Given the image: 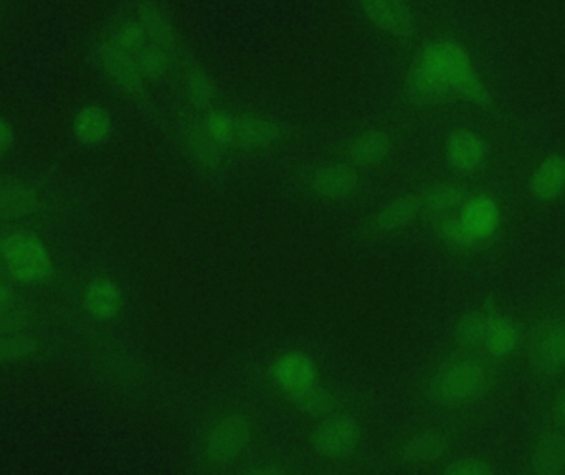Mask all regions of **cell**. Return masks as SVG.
<instances>
[{"mask_svg":"<svg viewBox=\"0 0 565 475\" xmlns=\"http://www.w3.org/2000/svg\"><path fill=\"white\" fill-rule=\"evenodd\" d=\"M493 381V368L480 358H450L430 380V395L440 405H468L488 393Z\"/></svg>","mask_w":565,"mask_h":475,"instance_id":"obj_1","label":"cell"},{"mask_svg":"<svg viewBox=\"0 0 565 475\" xmlns=\"http://www.w3.org/2000/svg\"><path fill=\"white\" fill-rule=\"evenodd\" d=\"M202 127L219 146L250 151L275 146L285 136V129L275 121L248 114L212 113L204 119Z\"/></svg>","mask_w":565,"mask_h":475,"instance_id":"obj_2","label":"cell"},{"mask_svg":"<svg viewBox=\"0 0 565 475\" xmlns=\"http://www.w3.org/2000/svg\"><path fill=\"white\" fill-rule=\"evenodd\" d=\"M252 441V424L243 414L217 419L204 439V459L214 467L227 466L247 451Z\"/></svg>","mask_w":565,"mask_h":475,"instance_id":"obj_3","label":"cell"},{"mask_svg":"<svg viewBox=\"0 0 565 475\" xmlns=\"http://www.w3.org/2000/svg\"><path fill=\"white\" fill-rule=\"evenodd\" d=\"M7 269L22 283H43L52 274V259L37 236L14 233L4 240Z\"/></svg>","mask_w":565,"mask_h":475,"instance_id":"obj_4","label":"cell"},{"mask_svg":"<svg viewBox=\"0 0 565 475\" xmlns=\"http://www.w3.org/2000/svg\"><path fill=\"white\" fill-rule=\"evenodd\" d=\"M529 360L542 377H556L565 370V320H542L529 340Z\"/></svg>","mask_w":565,"mask_h":475,"instance_id":"obj_5","label":"cell"},{"mask_svg":"<svg viewBox=\"0 0 565 475\" xmlns=\"http://www.w3.org/2000/svg\"><path fill=\"white\" fill-rule=\"evenodd\" d=\"M98 62L101 70L116 88L129 96H139L144 91V78L139 71L136 58L124 52L113 38H108L98 47Z\"/></svg>","mask_w":565,"mask_h":475,"instance_id":"obj_6","label":"cell"},{"mask_svg":"<svg viewBox=\"0 0 565 475\" xmlns=\"http://www.w3.org/2000/svg\"><path fill=\"white\" fill-rule=\"evenodd\" d=\"M359 426L344 414H334L324 419L314 433V447L326 459H346L359 444Z\"/></svg>","mask_w":565,"mask_h":475,"instance_id":"obj_7","label":"cell"},{"mask_svg":"<svg viewBox=\"0 0 565 475\" xmlns=\"http://www.w3.org/2000/svg\"><path fill=\"white\" fill-rule=\"evenodd\" d=\"M357 2L367 19L382 32L404 40L414 35V15L400 0H357Z\"/></svg>","mask_w":565,"mask_h":475,"instance_id":"obj_8","label":"cell"},{"mask_svg":"<svg viewBox=\"0 0 565 475\" xmlns=\"http://www.w3.org/2000/svg\"><path fill=\"white\" fill-rule=\"evenodd\" d=\"M405 91L410 101L418 106L447 103L456 98L452 83L420 62L409 71Z\"/></svg>","mask_w":565,"mask_h":475,"instance_id":"obj_9","label":"cell"},{"mask_svg":"<svg viewBox=\"0 0 565 475\" xmlns=\"http://www.w3.org/2000/svg\"><path fill=\"white\" fill-rule=\"evenodd\" d=\"M417 62L450 81L453 90H455L456 81L460 80L461 76L466 75L468 71H471L470 58L463 48L458 47L453 42H437L428 45Z\"/></svg>","mask_w":565,"mask_h":475,"instance_id":"obj_10","label":"cell"},{"mask_svg":"<svg viewBox=\"0 0 565 475\" xmlns=\"http://www.w3.org/2000/svg\"><path fill=\"white\" fill-rule=\"evenodd\" d=\"M311 187H313L314 192L318 193L319 197H349L359 187V174L351 165H324L314 172Z\"/></svg>","mask_w":565,"mask_h":475,"instance_id":"obj_11","label":"cell"},{"mask_svg":"<svg viewBox=\"0 0 565 475\" xmlns=\"http://www.w3.org/2000/svg\"><path fill=\"white\" fill-rule=\"evenodd\" d=\"M447 157L458 172L471 174L485 162L486 147L476 134L460 129L448 137Z\"/></svg>","mask_w":565,"mask_h":475,"instance_id":"obj_12","label":"cell"},{"mask_svg":"<svg viewBox=\"0 0 565 475\" xmlns=\"http://www.w3.org/2000/svg\"><path fill=\"white\" fill-rule=\"evenodd\" d=\"M40 198L29 185L20 182H0V218L17 220L37 212Z\"/></svg>","mask_w":565,"mask_h":475,"instance_id":"obj_13","label":"cell"},{"mask_svg":"<svg viewBox=\"0 0 565 475\" xmlns=\"http://www.w3.org/2000/svg\"><path fill=\"white\" fill-rule=\"evenodd\" d=\"M565 190V157L549 156L531 177V192L541 202H552Z\"/></svg>","mask_w":565,"mask_h":475,"instance_id":"obj_14","label":"cell"},{"mask_svg":"<svg viewBox=\"0 0 565 475\" xmlns=\"http://www.w3.org/2000/svg\"><path fill=\"white\" fill-rule=\"evenodd\" d=\"M392 151V139L384 131L361 132L359 136L352 139L347 147V156L352 164L362 165V167H372L379 165L389 157Z\"/></svg>","mask_w":565,"mask_h":475,"instance_id":"obj_15","label":"cell"},{"mask_svg":"<svg viewBox=\"0 0 565 475\" xmlns=\"http://www.w3.org/2000/svg\"><path fill=\"white\" fill-rule=\"evenodd\" d=\"M83 302L88 312L98 319H113L123 307V296L110 279L100 278L88 284Z\"/></svg>","mask_w":565,"mask_h":475,"instance_id":"obj_16","label":"cell"},{"mask_svg":"<svg viewBox=\"0 0 565 475\" xmlns=\"http://www.w3.org/2000/svg\"><path fill=\"white\" fill-rule=\"evenodd\" d=\"M420 212H422V207H420L418 195H412V193L402 195L387 203L384 208H380L372 226L377 233H392V231L409 225Z\"/></svg>","mask_w":565,"mask_h":475,"instance_id":"obj_17","label":"cell"},{"mask_svg":"<svg viewBox=\"0 0 565 475\" xmlns=\"http://www.w3.org/2000/svg\"><path fill=\"white\" fill-rule=\"evenodd\" d=\"M275 378L283 390L291 395L314 385V368L308 358L298 353H291L280 358L275 365Z\"/></svg>","mask_w":565,"mask_h":475,"instance_id":"obj_18","label":"cell"},{"mask_svg":"<svg viewBox=\"0 0 565 475\" xmlns=\"http://www.w3.org/2000/svg\"><path fill=\"white\" fill-rule=\"evenodd\" d=\"M73 131L78 141L83 142L86 146H96L110 136V113L100 106H86L76 114Z\"/></svg>","mask_w":565,"mask_h":475,"instance_id":"obj_19","label":"cell"},{"mask_svg":"<svg viewBox=\"0 0 565 475\" xmlns=\"http://www.w3.org/2000/svg\"><path fill=\"white\" fill-rule=\"evenodd\" d=\"M521 342L518 325L509 317L491 314L485 349L496 358H508L516 352Z\"/></svg>","mask_w":565,"mask_h":475,"instance_id":"obj_20","label":"cell"},{"mask_svg":"<svg viewBox=\"0 0 565 475\" xmlns=\"http://www.w3.org/2000/svg\"><path fill=\"white\" fill-rule=\"evenodd\" d=\"M534 472L541 475H554L565 469V434L554 431L537 443L532 456Z\"/></svg>","mask_w":565,"mask_h":475,"instance_id":"obj_21","label":"cell"},{"mask_svg":"<svg viewBox=\"0 0 565 475\" xmlns=\"http://www.w3.org/2000/svg\"><path fill=\"white\" fill-rule=\"evenodd\" d=\"M448 451V439L440 431L418 434L402 447V459L409 464H428L442 459Z\"/></svg>","mask_w":565,"mask_h":475,"instance_id":"obj_22","label":"cell"},{"mask_svg":"<svg viewBox=\"0 0 565 475\" xmlns=\"http://www.w3.org/2000/svg\"><path fill=\"white\" fill-rule=\"evenodd\" d=\"M138 20L148 33L149 42L171 50L176 47V32L171 20L152 2H141L138 5Z\"/></svg>","mask_w":565,"mask_h":475,"instance_id":"obj_23","label":"cell"},{"mask_svg":"<svg viewBox=\"0 0 565 475\" xmlns=\"http://www.w3.org/2000/svg\"><path fill=\"white\" fill-rule=\"evenodd\" d=\"M466 192L458 184H437L418 195L422 212L438 213L450 212L460 207L465 202Z\"/></svg>","mask_w":565,"mask_h":475,"instance_id":"obj_24","label":"cell"},{"mask_svg":"<svg viewBox=\"0 0 565 475\" xmlns=\"http://www.w3.org/2000/svg\"><path fill=\"white\" fill-rule=\"evenodd\" d=\"M219 144L204 131V127L195 126L187 134V147L190 156L200 169L215 172L220 167Z\"/></svg>","mask_w":565,"mask_h":475,"instance_id":"obj_25","label":"cell"},{"mask_svg":"<svg viewBox=\"0 0 565 475\" xmlns=\"http://www.w3.org/2000/svg\"><path fill=\"white\" fill-rule=\"evenodd\" d=\"M491 314L488 312H470L461 317L456 325V340L465 349H480L485 347L488 325H490Z\"/></svg>","mask_w":565,"mask_h":475,"instance_id":"obj_26","label":"cell"},{"mask_svg":"<svg viewBox=\"0 0 565 475\" xmlns=\"http://www.w3.org/2000/svg\"><path fill=\"white\" fill-rule=\"evenodd\" d=\"M134 58L144 80H161L162 76H166L167 71L171 70V50L159 47L156 43L149 42Z\"/></svg>","mask_w":565,"mask_h":475,"instance_id":"obj_27","label":"cell"},{"mask_svg":"<svg viewBox=\"0 0 565 475\" xmlns=\"http://www.w3.org/2000/svg\"><path fill=\"white\" fill-rule=\"evenodd\" d=\"M496 220H498L496 208L490 200H485V198H476L475 202H471L466 207L465 217H463V222L476 238L490 235L496 226Z\"/></svg>","mask_w":565,"mask_h":475,"instance_id":"obj_28","label":"cell"},{"mask_svg":"<svg viewBox=\"0 0 565 475\" xmlns=\"http://www.w3.org/2000/svg\"><path fill=\"white\" fill-rule=\"evenodd\" d=\"M437 233L443 243H447L453 250H470L475 245L476 238L470 228L465 225L463 218H442L437 222Z\"/></svg>","mask_w":565,"mask_h":475,"instance_id":"obj_29","label":"cell"},{"mask_svg":"<svg viewBox=\"0 0 565 475\" xmlns=\"http://www.w3.org/2000/svg\"><path fill=\"white\" fill-rule=\"evenodd\" d=\"M111 38L118 43L119 47L123 48L124 52L131 53L133 57H136L149 43L148 33L138 19L121 22L114 29Z\"/></svg>","mask_w":565,"mask_h":475,"instance_id":"obj_30","label":"cell"},{"mask_svg":"<svg viewBox=\"0 0 565 475\" xmlns=\"http://www.w3.org/2000/svg\"><path fill=\"white\" fill-rule=\"evenodd\" d=\"M38 350L37 340L24 335H0V363L19 362L34 357Z\"/></svg>","mask_w":565,"mask_h":475,"instance_id":"obj_31","label":"cell"},{"mask_svg":"<svg viewBox=\"0 0 565 475\" xmlns=\"http://www.w3.org/2000/svg\"><path fill=\"white\" fill-rule=\"evenodd\" d=\"M24 317L15 307L14 292L0 281V335L15 334L24 325Z\"/></svg>","mask_w":565,"mask_h":475,"instance_id":"obj_32","label":"cell"},{"mask_svg":"<svg viewBox=\"0 0 565 475\" xmlns=\"http://www.w3.org/2000/svg\"><path fill=\"white\" fill-rule=\"evenodd\" d=\"M187 93L197 106H209L215 99V86L202 70H192L187 75Z\"/></svg>","mask_w":565,"mask_h":475,"instance_id":"obj_33","label":"cell"},{"mask_svg":"<svg viewBox=\"0 0 565 475\" xmlns=\"http://www.w3.org/2000/svg\"><path fill=\"white\" fill-rule=\"evenodd\" d=\"M455 91L458 98H465L471 103L481 104V106L490 104V93L473 70L468 71L456 81Z\"/></svg>","mask_w":565,"mask_h":475,"instance_id":"obj_34","label":"cell"},{"mask_svg":"<svg viewBox=\"0 0 565 475\" xmlns=\"http://www.w3.org/2000/svg\"><path fill=\"white\" fill-rule=\"evenodd\" d=\"M288 396L295 401L296 405L301 406L303 410L311 411V413H323L331 406V398L326 395V391L314 385Z\"/></svg>","mask_w":565,"mask_h":475,"instance_id":"obj_35","label":"cell"},{"mask_svg":"<svg viewBox=\"0 0 565 475\" xmlns=\"http://www.w3.org/2000/svg\"><path fill=\"white\" fill-rule=\"evenodd\" d=\"M445 474L450 475H490L493 474L490 464L475 457H466L453 462L452 466L445 469Z\"/></svg>","mask_w":565,"mask_h":475,"instance_id":"obj_36","label":"cell"},{"mask_svg":"<svg viewBox=\"0 0 565 475\" xmlns=\"http://www.w3.org/2000/svg\"><path fill=\"white\" fill-rule=\"evenodd\" d=\"M12 142H14V131L5 119L0 118V156H4L5 152L9 151Z\"/></svg>","mask_w":565,"mask_h":475,"instance_id":"obj_37","label":"cell"},{"mask_svg":"<svg viewBox=\"0 0 565 475\" xmlns=\"http://www.w3.org/2000/svg\"><path fill=\"white\" fill-rule=\"evenodd\" d=\"M554 419L556 423L565 429V386L557 393L556 401H554Z\"/></svg>","mask_w":565,"mask_h":475,"instance_id":"obj_38","label":"cell"},{"mask_svg":"<svg viewBox=\"0 0 565 475\" xmlns=\"http://www.w3.org/2000/svg\"><path fill=\"white\" fill-rule=\"evenodd\" d=\"M7 269V261H5L4 241H0V274Z\"/></svg>","mask_w":565,"mask_h":475,"instance_id":"obj_39","label":"cell"}]
</instances>
